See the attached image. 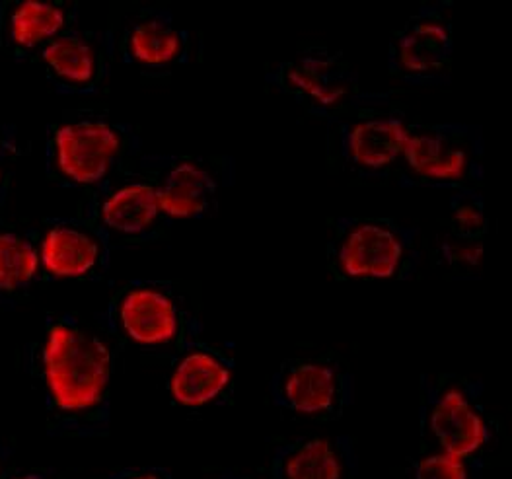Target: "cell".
I'll return each mask as SVG.
<instances>
[{
	"label": "cell",
	"mask_w": 512,
	"mask_h": 479,
	"mask_svg": "<svg viewBox=\"0 0 512 479\" xmlns=\"http://www.w3.org/2000/svg\"><path fill=\"white\" fill-rule=\"evenodd\" d=\"M20 365L36 382L51 437L110 435L115 353L104 333L73 312L49 314L39 339L22 347Z\"/></svg>",
	"instance_id": "obj_1"
},
{
	"label": "cell",
	"mask_w": 512,
	"mask_h": 479,
	"mask_svg": "<svg viewBox=\"0 0 512 479\" xmlns=\"http://www.w3.org/2000/svg\"><path fill=\"white\" fill-rule=\"evenodd\" d=\"M485 386L452 374H423L419 380L421 450L464 458L487 470L505 450L501 421L485 404Z\"/></svg>",
	"instance_id": "obj_2"
},
{
	"label": "cell",
	"mask_w": 512,
	"mask_h": 479,
	"mask_svg": "<svg viewBox=\"0 0 512 479\" xmlns=\"http://www.w3.org/2000/svg\"><path fill=\"white\" fill-rule=\"evenodd\" d=\"M143 154L135 125L94 110L65 111L47 129L45 176L69 191H90Z\"/></svg>",
	"instance_id": "obj_3"
},
{
	"label": "cell",
	"mask_w": 512,
	"mask_h": 479,
	"mask_svg": "<svg viewBox=\"0 0 512 479\" xmlns=\"http://www.w3.org/2000/svg\"><path fill=\"white\" fill-rule=\"evenodd\" d=\"M328 265L339 281H403L421 265L417 228L386 217H337L331 221Z\"/></svg>",
	"instance_id": "obj_4"
},
{
	"label": "cell",
	"mask_w": 512,
	"mask_h": 479,
	"mask_svg": "<svg viewBox=\"0 0 512 479\" xmlns=\"http://www.w3.org/2000/svg\"><path fill=\"white\" fill-rule=\"evenodd\" d=\"M267 84L293 98L316 117L333 119L361 110L390 108L392 98L361 88L359 73L326 47H312L279 63L267 74Z\"/></svg>",
	"instance_id": "obj_5"
},
{
	"label": "cell",
	"mask_w": 512,
	"mask_h": 479,
	"mask_svg": "<svg viewBox=\"0 0 512 479\" xmlns=\"http://www.w3.org/2000/svg\"><path fill=\"white\" fill-rule=\"evenodd\" d=\"M271 404L316 423L339 421L355 400V376L337 355L285 359L269 380Z\"/></svg>",
	"instance_id": "obj_6"
},
{
	"label": "cell",
	"mask_w": 512,
	"mask_h": 479,
	"mask_svg": "<svg viewBox=\"0 0 512 479\" xmlns=\"http://www.w3.org/2000/svg\"><path fill=\"white\" fill-rule=\"evenodd\" d=\"M135 160L106 184L82 193L76 213L96 222L110 236L111 244H147L170 222L160 207L156 185L137 168Z\"/></svg>",
	"instance_id": "obj_7"
},
{
	"label": "cell",
	"mask_w": 512,
	"mask_h": 479,
	"mask_svg": "<svg viewBox=\"0 0 512 479\" xmlns=\"http://www.w3.org/2000/svg\"><path fill=\"white\" fill-rule=\"evenodd\" d=\"M189 310L172 283L137 279L121 287L100 314L102 328L143 349L180 343Z\"/></svg>",
	"instance_id": "obj_8"
},
{
	"label": "cell",
	"mask_w": 512,
	"mask_h": 479,
	"mask_svg": "<svg viewBox=\"0 0 512 479\" xmlns=\"http://www.w3.org/2000/svg\"><path fill=\"white\" fill-rule=\"evenodd\" d=\"M403 164L421 184L468 187L483 182V135L460 123H411Z\"/></svg>",
	"instance_id": "obj_9"
},
{
	"label": "cell",
	"mask_w": 512,
	"mask_h": 479,
	"mask_svg": "<svg viewBox=\"0 0 512 479\" xmlns=\"http://www.w3.org/2000/svg\"><path fill=\"white\" fill-rule=\"evenodd\" d=\"M328 150L333 164L361 178L384 176L402 160L413 121L400 110H361L333 117Z\"/></svg>",
	"instance_id": "obj_10"
},
{
	"label": "cell",
	"mask_w": 512,
	"mask_h": 479,
	"mask_svg": "<svg viewBox=\"0 0 512 479\" xmlns=\"http://www.w3.org/2000/svg\"><path fill=\"white\" fill-rule=\"evenodd\" d=\"M174 351L168 390L176 406L197 409L232 402L236 361L203 337V324L191 312Z\"/></svg>",
	"instance_id": "obj_11"
},
{
	"label": "cell",
	"mask_w": 512,
	"mask_h": 479,
	"mask_svg": "<svg viewBox=\"0 0 512 479\" xmlns=\"http://www.w3.org/2000/svg\"><path fill=\"white\" fill-rule=\"evenodd\" d=\"M115 55L113 30L73 28L45 45L32 61L57 94L92 96L110 78Z\"/></svg>",
	"instance_id": "obj_12"
},
{
	"label": "cell",
	"mask_w": 512,
	"mask_h": 479,
	"mask_svg": "<svg viewBox=\"0 0 512 479\" xmlns=\"http://www.w3.org/2000/svg\"><path fill=\"white\" fill-rule=\"evenodd\" d=\"M135 164L156 185L160 207L170 221L203 219L217 211L226 168L172 154H141Z\"/></svg>",
	"instance_id": "obj_13"
},
{
	"label": "cell",
	"mask_w": 512,
	"mask_h": 479,
	"mask_svg": "<svg viewBox=\"0 0 512 479\" xmlns=\"http://www.w3.org/2000/svg\"><path fill=\"white\" fill-rule=\"evenodd\" d=\"M37 242L43 279L98 281L111 267L110 236L80 215L43 221Z\"/></svg>",
	"instance_id": "obj_14"
},
{
	"label": "cell",
	"mask_w": 512,
	"mask_h": 479,
	"mask_svg": "<svg viewBox=\"0 0 512 479\" xmlns=\"http://www.w3.org/2000/svg\"><path fill=\"white\" fill-rule=\"evenodd\" d=\"M448 2L421 8L394 36L388 51V67L407 84L439 82L452 71L454 36Z\"/></svg>",
	"instance_id": "obj_15"
},
{
	"label": "cell",
	"mask_w": 512,
	"mask_h": 479,
	"mask_svg": "<svg viewBox=\"0 0 512 479\" xmlns=\"http://www.w3.org/2000/svg\"><path fill=\"white\" fill-rule=\"evenodd\" d=\"M123 63L143 73H164L187 61L191 36L164 8H147L131 16L121 34L113 32Z\"/></svg>",
	"instance_id": "obj_16"
},
{
	"label": "cell",
	"mask_w": 512,
	"mask_h": 479,
	"mask_svg": "<svg viewBox=\"0 0 512 479\" xmlns=\"http://www.w3.org/2000/svg\"><path fill=\"white\" fill-rule=\"evenodd\" d=\"M80 8L63 0H0V49L32 61L55 37L76 28Z\"/></svg>",
	"instance_id": "obj_17"
},
{
	"label": "cell",
	"mask_w": 512,
	"mask_h": 479,
	"mask_svg": "<svg viewBox=\"0 0 512 479\" xmlns=\"http://www.w3.org/2000/svg\"><path fill=\"white\" fill-rule=\"evenodd\" d=\"M267 476L271 479H357L359 452L349 435L302 437L273 446Z\"/></svg>",
	"instance_id": "obj_18"
},
{
	"label": "cell",
	"mask_w": 512,
	"mask_h": 479,
	"mask_svg": "<svg viewBox=\"0 0 512 479\" xmlns=\"http://www.w3.org/2000/svg\"><path fill=\"white\" fill-rule=\"evenodd\" d=\"M41 277L37 234L0 228V308H16Z\"/></svg>",
	"instance_id": "obj_19"
},
{
	"label": "cell",
	"mask_w": 512,
	"mask_h": 479,
	"mask_svg": "<svg viewBox=\"0 0 512 479\" xmlns=\"http://www.w3.org/2000/svg\"><path fill=\"white\" fill-rule=\"evenodd\" d=\"M452 236L464 240H483L487 232L485 201L472 187H460L452 193Z\"/></svg>",
	"instance_id": "obj_20"
},
{
	"label": "cell",
	"mask_w": 512,
	"mask_h": 479,
	"mask_svg": "<svg viewBox=\"0 0 512 479\" xmlns=\"http://www.w3.org/2000/svg\"><path fill=\"white\" fill-rule=\"evenodd\" d=\"M483 476V468L444 452L421 450L409 466V479H483Z\"/></svg>",
	"instance_id": "obj_21"
},
{
	"label": "cell",
	"mask_w": 512,
	"mask_h": 479,
	"mask_svg": "<svg viewBox=\"0 0 512 479\" xmlns=\"http://www.w3.org/2000/svg\"><path fill=\"white\" fill-rule=\"evenodd\" d=\"M483 256V240L450 236L440 244V259L448 267H476Z\"/></svg>",
	"instance_id": "obj_22"
},
{
	"label": "cell",
	"mask_w": 512,
	"mask_h": 479,
	"mask_svg": "<svg viewBox=\"0 0 512 479\" xmlns=\"http://www.w3.org/2000/svg\"><path fill=\"white\" fill-rule=\"evenodd\" d=\"M96 479H174V474L164 466L147 464V466L119 468V470H113L110 474Z\"/></svg>",
	"instance_id": "obj_23"
},
{
	"label": "cell",
	"mask_w": 512,
	"mask_h": 479,
	"mask_svg": "<svg viewBox=\"0 0 512 479\" xmlns=\"http://www.w3.org/2000/svg\"><path fill=\"white\" fill-rule=\"evenodd\" d=\"M16 156H20L18 127L12 123H0V166Z\"/></svg>",
	"instance_id": "obj_24"
},
{
	"label": "cell",
	"mask_w": 512,
	"mask_h": 479,
	"mask_svg": "<svg viewBox=\"0 0 512 479\" xmlns=\"http://www.w3.org/2000/svg\"><path fill=\"white\" fill-rule=\"evenodd\" d=\"M4 479H69L63 472L55 468H34V470H18L16 466L6 474Z\"/></svg>",
	"instance_id": "obj_25"
},
{
	"label": "cell",
	"mask_w": 512,
	"mask_h": 479,
	"mask_svg": "<svg viewBox=\"0 0 512 479\" xmlns=\"http://www.w3.org/2000/svg\"><path fill=\"white\" fill-rule=\"evenodd\" d=\"M12 458H14V446L6 443V441L0 437V479L6 478V474L14 468Z\"/></svg>",
	"instance_id": "obj_26"
},
{
	"label": "cell",
	"mask_w": 512,
	"mask_h": 479,
	"mask_svg": "<svg viewBox=\"0 0 512 479\" xmlns=\"http://www.w3.org/2000/svg\"><path fill=\"white\" fill-rule=\"evenodd\" d=\"M10 184H12V174L0 166V215L6 207V201H8V193H10Z\"/></svg>",
	"instance_id": "obj_27"
},
{
	"label": "cell",
	"mask_w": 512,
	"mask_h": 479,
	"mask_svg": "<svg viewBox=\"0 0 512 479\" xmlns=\"http://www.w3.org/2000/svg\"><path fill=\"white\" fill-rule=\"evenodd\" d=\"M207 479H256L252 478V476H246V474H240V472H234V470H222L219 474H215V476H211V478Z\"/></svg>",
	"instance_id": "obj_28"
}]
</instances>
